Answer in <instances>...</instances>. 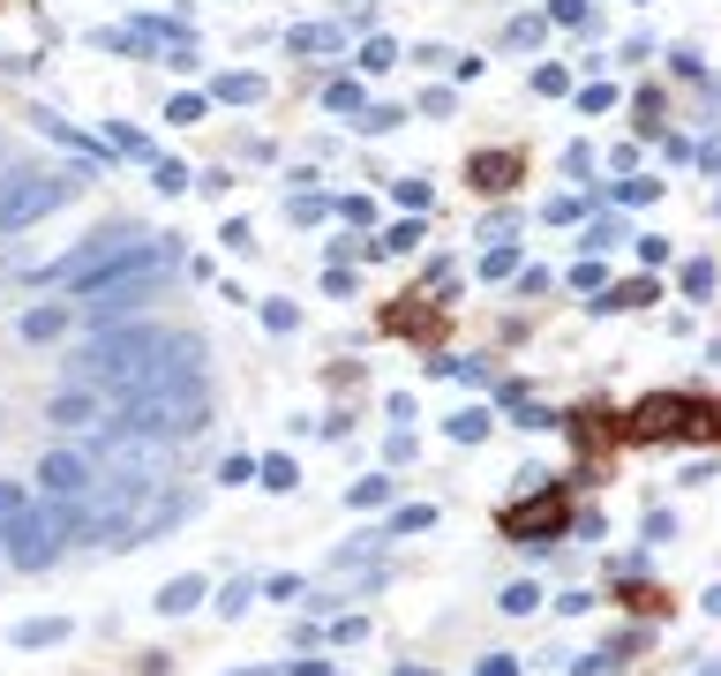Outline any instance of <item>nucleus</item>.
<instances>
[{
	"label": "nucleus",
	"instance_id": "nucleus-4",
	"mask_svg": "<svg viewBox=\"0 0 721 676\" xmlns=\"http://www.w3.org/2000/svg\"><path fill=\"white\" fill-rule=\"evenodd\" d=\"M76 196V173H15L8 188H0V233H15V226H31V218L61 211Z\"/></svg>",
	"mask_w": 721,
	"mask_h": 676
},
{
	"label": "nucleus",
	"instance_id": "nucleus-33",
	"mask_svg": "<svg viewBox=\"0 0 721 676\" xmlns=\"http://www.w3.org/2000/svg\"><path fill=\"white\" fill-rule=\"evenodd\" d=\"M579 106H587V113H609V106H616V90H609V84H587V90H579Z\"/></svg>",
	"mask_w": 721,
	"mask_h": 676
},
{
	"label": "nucleus",
	"instance_id": "nucleus-14",
	"mask_svg": "<svg viewBox=\"0 0 721 676\" xmlns=\"http://www.w3.org/2000/svg\"><path fill=\"white\" fill-rule=\"evenodd\" d=\"M428 526H436V504H398L391 526H383V542H391V534H428Z\"/></svg>",
	"mask_w": 721,
	"mask_h": 676
},
{
	"label": "nucleus",
	"instance_id": "nucleus-38",
	"mask_svg": "<svg viewBox=\"0 0 721 676\" xmlns=\"http://www.w3.org/2000/svg\"><path fill=\"white\" fill-rule=\"evenodd\" d=\"M188 181H196V173H188V166H159V188H166V196H181Z\"/></svg>",
	"mask_w": 721,
	"mask_h": 676
},
{
	"label": "nucleus",
	"instance_id": "nucleus-40",
	"mask_svg": "<svg viewBox=\"0 0 721 676\" xmlns=\"http://www.w3.org/2000/svg\"><path fill=\"white\" fill-rule=\"evenodd\" d=\"M286 676H331V662H316V654H308V662H294Z\"/></svg>",
	"mask_w": 721,
	"mask_h": 676
},
{
	"label": "nucleus",
	"instance_id": "nucleus-13",
	"mask_svg": "<svg viewBox=\"0 0 721 676\" xmlns=\"http://www.w3.org/2000/svg\"><path fill=\"white\" fill-rule=\"evenodd\" d=\"M391 489H398L391 473H369V481H353V489H346V504H353V511H376V504H391Z\"/></svg>",
	"mask_w": 721,
	"mask_h": 676
},
{
	"label": "nucleus",
	"instance_id": "nucleus-10",
	"mask_svg": "<svg viewBox=\"0 0 721 676\" xmlns=\"http://www.w3.org/2000/svg\"><path fill=\"white\" fill-rule=\"evenodd\" d=\"M616 593H624V609H638V617H669V593L646 587V579H624Z\"/></svg>",
	"mask_w": 721,
	"mask_h": 676
},
{
	"label": "nucleus",
	"instance_id": "nucleus-17",
	"mask_svg": "<svg viewBox=\"0 0 721 676\" xmlns=\"http://www.w3.org/2000/svg\"><path fill=\"white\" fill-rule=\"evenodd\" d=\"M68 331V308H31L23 316V338H61Z\"/></svg>",
	"mask_w": 721,
	"mask_h": 676
},
{
	"label": "nucleus",
	"instance_id": "nucleus-21",
	"mask_svg": "<svg viewBox=\"0 0 721 676\" xmlns=\"http://www.w3.org/2000/svg\"><path fill=\"white\" fill-rule=\"evenodd\" d=\"M249 601H255V579H233L218 593V617H249Z\"/></svg>",
	"mask_w": 721,
	"mask_h": 676
},
{
	"label": "nucleus",
	"instance_id": "nucleus-18",
	"mask_svg": "<svg viewBox=\"0 0 721 676\" xmlns=\"http://www.w3.org/2000/svg\"><path fill=\"white\" fill-rule=\"evenodd\" d=\"M496 609H504V617H526V609H542V587H534V579H518V587H504Z\"/></svg>",
	"mask_w": 721,
	"mask_h": 676
},
{
	"label": "nucleus",
	"instance_id": "nucleus-30",
	"mask_svg": "<svg viewBox=\"0 0 721 676\" xmlns=\"http://www.w3.org/2000/svg\"><path fill=\"white\" fill-rule=\"evenodd\" d=\"M511 271H518V255H511V249H489V255H481V279H511Z\"/></svg>",
	"mask_w": 721,
	"mask_h": 676
},
{
	"label": "nucleus",
	"instance_id": "nucleus-28",
	"mask_svg": "<svg viewBox=\"0 0 721 676\" xmlns=\"http://www.w3.org/2000/svg\"><path fill=\"white\" fill-rule=\"evenodd\" d=\"M263 324H271V331H294L301 308H294V301H263Z\"/></svg>",
	"mask_w": 721,
	"mask_h": 676
},
{
	"label": "nucleus",
	"instance_id": "nucleus-23",
	"mask_svg": "<svg viewBox=\"0 0 721 676\" xmlns=\"http://www.w3.org/2000/svg\"><path fill=\"white\" fill-rule=\"evenodd\" d=\"M218 481H226V489H249V481H255V459H249V451H233V459L218 466Z\"/></svg>",
	"mask_w": 721,
	"mask_h": 676
},
{
	"label": "nucleus",
	"instance_id": "nucleus-24",
	"mask_svg": "<svg viewBox=\"0 0 721 676\" xmlns=\"http://www.w3.org/2000/svg\"><path fill=\"white\" fill-rule=\"evenodd\" d=\"M571 286H579V294H601V286H609V271H601V255H587V263L571 271Z\"/></svg>",
	"mask_w": 721,
	"mask_h": 676
},
{
	"label": "nucleus",
	"instance_id": "nucleus-22",
	"mask_svg": "<svg viewBox=\"0 0 721 676\" xmlns=\"http://www.w3.org/2000/svg\"><path fill=\"white\" fill-rule=\"evenodd\" d=\"M609 241H624V218L609 211V218H594V226H587V255H601L609 249Z\"/></svg>",
	"mask_w": 721,
	"mask_h": 676
},
{
	"label": "nucleus",
	"instance_id": "nucleus-3",
	"mask_svg": "<svg viewBox=\"0 0 721 676\" xmlns=\"http://www.w3.org/2000/svg\"><path fill=\"white\" fill-rule=\"evenodd\" d=\"M564 526H571V497L564 489H534V497H518V504L496 511V534L518 542V549H549Z\"/></svg>",
	"mask_w": 721,
	"mask_h": 676
},
{
	"label": "nucleus",
	"instance_id": "nucleus-29",
	"mask_svg": "<svg viewBox=\"0 0 721 676\" xmlns=\"http://www.w3.org/2000/svg\"><path fill=\"white\" fill-rule=\"evenodd\" d=\"M23 504H31V489H23V481H0V526H8Z\"/></svg>",
	"mask_w": 721,
	"mask_h": 676
},
{
	"label": "nucleus",
	"instance_id": "nucleus-19",
	"mask_svg": "<svg viewBox=\"0 0 721 676\" xmlns=\"http://www.w3.org/2000/svg\"><path fill=\"white\" fill-rule=\"evenodd\" d=\"M218 98H226V106H255L263 84H255V76H218Z\"/></svg>",
	"mask_w": 721,
	"mask_h": 676
},
{
	"label": "nucleus",
	"instance_id": "nucleus-9",
	"mask_svg": "<svg viewBox=\"0 0 721 676\" xmlns=\"http://www.w3.org/2000/svg\"><path fill=\"white\" fill-rule=\"evenodd\" d=\"M489 428H496V414H489V406H467V414H451V422H444V436H451V444H481Z\"/></svg>",
	"mask_w": 721,
	"mask_h": 676
},
{
	"label": "nucleus",
	"instance_id": "nucleus-35",
	"mask_svg": "<svg viewBox=\"0 0 721 676\" xmlns=\"http://www.w3.org/2000/svg\"><path fill=\"white\" fill-rule=\"evenodd\" d=\"M398 121H406L398 106H369V121H361V128H376V135H391V128H398Z\"/></svg>",
	"mask_w": 721,
	"mask_h": 676
},
{
	"label": "nucleus",
	"instance_id": "nucleus-12",
	"mask_svg": "<svg viewBox=\"0 0 721 676\" xmlns=\"http://www.w3.org/2000/svg\"><path fill=\"white\" fill-rule=\"evenodd\" d=\"M90 414H98V399H90V391H61V399H53V422H61V428H84Z\"/></svg>",
	"mask_w": 721,
	"mask_h": 676
},
{
	"label": "nucleus",
	"instance_id": "nucleus-16",
	"mask_svg": "<svg viewBox=\"0 0 721 676\" xmlns=\"http://www.w3.org/2000/svg\"><path fill=\"white\" fill-rule=\"evenodd\" d=\"M339 45V23H301L294 31V53H331Z\"/></svg>",
	"mask_w": 721,
	"mask_h": 676
},
{
	"label": "nucleus",
	"instance_id": "nucleus-36",
	"mask_svg": "<svg viewBox=\"0 0 721 676\" xmlns=\"http://www.w3.org/2000/svg\"><path fill=\"white\" fill-rule=\"evenodd\" d=\"M638 128H646V135L662 128V90H646V98H638Z\"/></svg>",
	"mask_w": 721,
	"mask_h": 676
},
{
	"label": "nucleus",
	"instance_id": "nucleus-20",
	"mask_svg": "<svg viewBox=\"0 0 721 676\" xmlns=\"http://www.w3.org/2000/svg\"><path fill=\"white\" fill-rule=\"evenodd\" d=\"M714 294V263L699 255V263H684V301H707Z\"/></svg>",
	"mask_w": 721,
	"mask_h": 676
},
{
	"label": "nucleus",
	"instance_id": "nucleus-25",
	"mask_svg": "<svg viewBox=\"0 0 721 676\" xmlns=\"http://www.w3.org/2000/svg\"><path fill=\"white\" fill-rule=\"evenodd\" d=\"M391 61H398V45H391V39H369V45H361V68H369V76L391 68Z\"/></svg>",
	"mask_w": 721,
	"mask_h": 676
},
{
	"label": "nucleus",
	"instance_id": "nucleus-1",
	"mask_svg": "<svg viewBox=\"0 0 721 676\" xmlns=\"http://www.w3.org/2000/svg\"><path fill=\"white\" fill-rule=\"evenodd\" d=\"M616 428H624L632 444H707V436H714V399L654 391V399H638Z\"/></svg>",
	"mask_w": 721,
	"mask_h": 676
},
{
	"label": "nucleus",
	"instance_id": "nucleus-26",
	"mask_svg": "<svg viewBox=\"0 0 721 676\" xmlns=\"http://www.w3.org/2000/svg\"><path fill=\"white\" fill-rule=\"evenodd\" d=\"M324 106H331V113H361V84H331V90H324Z\"/></svg>",
	"mask_w": 721,
	"mask_h": 676
},
{
	"label": "nucleus",
	"instance_id": "nucleus-27",
	"mask_svg": "<svg viewBox=\"0 0 721 676\" xmlns=\"http://www.w3.org/2000/svg\"><path fill=\"white\" fill-rule=\"evenodd\" d=\"M361 639H369V617H339L331 624V646H361Z\"/></svg>",
	"mask_w": 721,
	"mask_h": 676
},
{
	"label": "nucleus",
	"instance_id": "nucleus-34",
	"mask_svg": "<svg viewBox=\"0 0 721 676\" xmlns=\"http://www.w3.org/2000/svg\"><path fill=\"white\" fill-rule=\"evenodd\" d=\"M646 542H677V519L669 511H646Z\"/></svg>",
	"mask_w": 721,
	"mask_h": 676
},
{
	"label": "nucleus",
	"instance_id": "nucleus-7",
	"mask_svg": "<svg viewBox=\"0 0 721 676\" xmlns=\"http://www.w3.org/2000/svg\"><path fill=\"white\" fill-rule=\"evenodd\" d=\"M204 579H196V571H188V579H166V587H159V617H188V609H204Z\"/></svg>",
	"mask_w": 721,
	"mask_h": 676
},
{
	"label": "nucleus",
	"instance_id": "nucleus-41",
	"mask_svg": "<svg viewBox=\"0 0 721 676\" xmlns=\"http://www.w3.org/2000/svg\"><path fill=\"white\" fill-rule=\"evenodd\" d=\"M398 676H436V669H422V662H406V669H398Z\"/></svg>",
	"mask_w": 721,
	"mask_h": 676
},
{
	"label": "nucleus",
	"instance_id": "nucleus-37",
	"mask_svg": "<svg viewBox=\"0 0 721 676\" xmlns=\"http://www.w3.org/2000/svg\"><path fill=\"white\" fill-rule=\"evenodd\" d=\"M534 90H542V98H549V90H571V76H564V68H534Z\"/></svg>",
	"mask_w": 721,
	"mask_h": 676
},
{
	"label": "nucleus",
	"instance_id": "nucleus-6",
	"mask_svg": "<svg viewBox=\"0 0 721 676\" xmlns=\"http://www.w3.org/2000/svg\"><path fill=\"white\" fill-rule=\"evenodd\" d=\"M467 173H473V188H481V196H504L511 181H518V151H481Z\"/></svg>",
	"mask_w": 721,
	"mask_h": 676
},
{
	"label": "nucleus",
	"instance_id": "nucleus-31",
	"mask_svg": "<svg viewBox=\"0 0 721 676\" xmlns=\"http://www.w3.org/2000/svg\"><path fill=\"white\" fill-rule=\"evenodd\" d=\"M166 121H181V128H188V121H204V98H196V90H188V98H173V106H166Z\"/></svg>",
	"mask_w": 721,
	"mask_h": 676
},
{
	"label": "nucleus",
	"instance_id": "nucleus-11",
	"mask_svg": "<svg viewBox=\"0 0 721 676\" xmlns=\"http://www.w3.org/2000/svg\"><path fill=\"white\" fill-rule=\"evenodd\" d=\"M654 301V279H624V286H601L594 308H646Z\"/></svg>",
	"mask_w": 721,
	"mask_h": 676
},
{
	"label": "nucleus",
	"instance_id": "nucleus-32",
	"mask_svg": "<svg viewBox=\"0 0 721 676\" xmlns=\"http://www.w3.org/2000/svg\"><path fill=\"white\" fill-rule=\"evenodd\" d=\"M113 143H121V151H128V159H151V135H135V128H113Z\"/></svg>",
	"mask_w": 721,
	"mask_h": 676
},
{
	"label": "nucleus",
	"instance_id": "nucleus-8",
	"mask_svg": "<svg viewBox=\"0 0 721 676\" xmlns=\"http://www.w3.org/2000/svg\"><path fill=\"white\" fill-rule=\"evenodd\" d=\"M255 489H271V497H286V489H301V466L286 459V451H271V459H255Z\"/></svg>",
	"mask_w": 721,
	"mask_h": 676
},
{
	"label": "nucleus",
	"instance_id": "nucleus-5",
	"mask_svg": "<svg viewBox=\"0 0 721 676\" xmlns=\"http://www.w3.org/2000/svg\"><path fill=\"white\" fill-rule=\"evenodd\" d=\"M39 481H45V497H90V466L76 459V451H53V459L39 466Z\"/></svg>",
	"mask_w": 721,
	"mask_h": 676
},
{
	"label": "nucleus",
	"instance_id": "nucleus-39",
	"mask_svg": "<svg viewBox=\"0 0 721 676\" xmlns=\"http://www.w3.org/2000/svg\"><path fill=\"white\" fill-rule=\"evenodd\" d=\"M473 676H518V662H511V654H489V662H481Z\"/></svg>",
	"mask_w": 721,
	"mask_h": 676
},
{
	"label": "nucleus",
	"instance_id": "nucleus-15",
	"mask_svg": "<svg viewBox=\"0 0 721 676\" xmlns=\"http://www.w3.org/2000/svg\"><path fill=\"white\" fill-rule=\"evenodd\" d=\"M53 639H68L61 617H31V624H15V646H53Z\"/></svg>",
	"mask_w": 721,
	"mask_h": 676
},
{
	"label": "nucleus",
	"instance_id": "nucleus-2",
	"mask_svg": "<svg viewBox=\"0 0 721 676\" xmlns=\"http://www.w3.org/2000/svg\"><path fill=\"white\" fill-rule=\"evenodd\" d=\"M166 361V331H113L84 353V377L106 383V391H143Z\"/></svg>",
	"mask_w": 721,
	"mask_h": 676
}]
</instances>
